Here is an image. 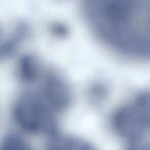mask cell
<instances>
[{"mask_svg": "<svg viewBox=\"0 0 150 150\" xmlns=\"http://www.w3.org/2000/svg\"><path fill=\"white\" fill-rule=\"evenodd\" d=\"M56 114L54 108L35 93H24L18 97L11 107L13 122L22 131L47 138L59 133Z\"/></svg>", "mask_w": 150, "mask_h": 150, "instance_id": "7a4b0ae2", "label": "cell"}, {"mask_svg": "<svg viewBox=\"0 0 150 150\" xmlns=\"http://www.w3.org/2000/svg\"><path fill=\"white\" fill-rule=\"evenodd\" d=\"M42 69L38 60L33 56H24L18 64V75L22 81L32 83L42 76Z\"/></svg>", "mask_w": 150, "mask_h": 150, "instance_id": "5b68a950", "label": "cell"}, {"mask_svg": "<svg viewBox=\"0 0 150 150\" xmlns=\"http://www.w3.org/2000/svg\"><path fill=\"white\" fill-rule=\"evenodd\" d=\"M83 11L94 33L110 48L150 60V0H83Z\"/></svg>", "mask_w": 150, "mask_h": 150, "instance_id": "6da1fadb", "label": "cell"}, {"mask_svg": "<svg viewBox=\"0 0 150 150\" xmlns=\"http://www.w3.org/2000/svg\"><path fill=\"white\" fill-rule=\"evenodd\" d=\"M114 133L136 147L150 133V92L137 95L131 102L118 107L111 116Z\"/></svg>", "mask_w": 150, "mask_h": 150, "instance_id": "3957f363", "label": "cell"}, {"mask_svg": "<svg viewBox=\"0 0 150 150\" xmlns=\"http://www.w3.org/2000/svg\"><path fill=\"white\" fill-rule=\"evenodd\" d=\"M2 147L5 149H29L31 146L20 136L7 135L3 141Z\"/></svg>", "mask_w": 150, "mask_h": 150, "instance_id": "52a82bcc", "label": "cell"}, {"mask_svg": "<svg viewBox=\"0 0 150 150\" xmlns=\"http://www.w3.org/2000/svg\"><path fill=\"white\" fill-rule=\"evenodd\" d=\"M47 148L52 149H91L92 145L76 138L67 137L60 134H56L48 138Z\"/></svg>", "mask_w": 150, "mask_h": 150, "instance_id": "8992f818", "label": "cell"}, {"mask_svg": "<svg viewBox=\"0 0 150 150\" xmlns=\"http://www.w3.org/2000/svg\"><path fill=\"white\" fill-rule=\"evenodd\" d=\"M38 94L54 108L57 113L68 109L72 101L68 84L54 71H47L42 74Z\"/></svg>", "mask_w": 150, "mask_h": 150, "instance_id": "277c9868", "label": "cell"}]
</instances>
